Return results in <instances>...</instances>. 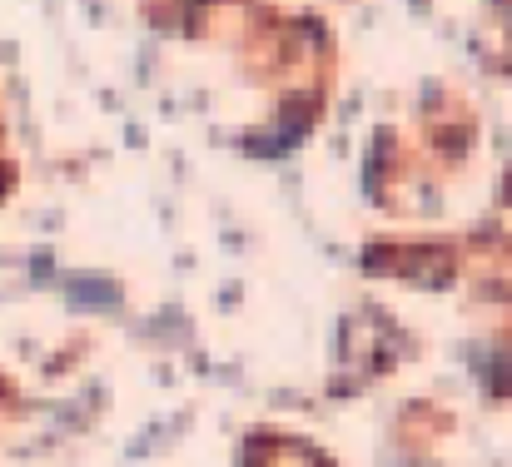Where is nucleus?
Wrapping results in <instances>:
<instances>
[{
  "instance_id": "obj_1",
  "label": "nucleus",
  "mask_w": 512,
  "mask_h": 467,
  "mask_svg": "<svg viewBox=\"0 0 512 467\" xmlns=\"http://www.w3.org/2000/svg\"><path fill=\"white\" fill-rule=\"evenodd\" d=\"M244 467H334V458L289 433H254L244 443Z\"/></svg>"
}]
</instances>
